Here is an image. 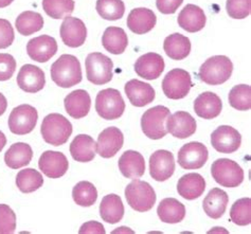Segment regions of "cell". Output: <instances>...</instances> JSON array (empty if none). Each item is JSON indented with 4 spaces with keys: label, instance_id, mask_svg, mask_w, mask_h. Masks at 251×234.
<instances>
[{
    "label": "cell",
    "instance_id": "obj_36",
    "mask_svg": "<svg viewBox=\"0 0 251 234\" xmlns=\"http://www.w3.org/2000/svg\"><path fill=\"white\" fill-rule=\"evenodd\" d=\"M44 184L42 174L34 169L22 170L16 176V185L23 193H32L41 189Z\"/></svg>",
    "mask_w": 251,
    "mask_h": 234
},
{
    "label": "cell",
    "instance_id": "obj_9",
    "mask_svg": "<svg viewBox=\"0 0 251 234\" xmlns=\"http://www.w3.org/2000/svg\"><path fill=\"white\" fill-rule=\"evenodd\" d=\"M192 86V78L190 73L179 68L169 71L162 81L163 93L171 100L186 98Z\"/></svg>",
    "mask_w": 251,
    "mask_h": 234
},
{
    "label": "cell",
    "instance_id": "obj_48",
    "mask_svg": "<svg viewBox=\"0 0 251 234\" xmlns=\"http://www.w3.org/2000/svg\"><path fill=\"white\" fill-rule=\"evenodd\" d=\"M6 108H8V101L2 93H0V116L3 115Z\"/></svg>",
    "mask_w": 251,
    "mask_h": 234
},
{
    "label": "cell",
    "instance_id": "obj_22",
    "mask_svg": "<svg viewBox=\"0 0 251 234\" xmlns=\"http://www.w3.org/2000/svg\"><path fill=\"white\" fill-rule=\"evenodd\" d=\"M223 103L221 98L211 91L201 93L194 102L196 115L206 120H212L219 117L222 112Z\"/></svg>",
    "mask_w": 251,
    "mask_h": 234
},
{
    "label": "cell",
    "instance_id": "obj_3",
    "mask_svg": "<svg viewBox=\"0 0 251 234\" xmlns=\"http://www.w3.org/2000/svg\"><path fill=\"white\" fill-rule=\"evenodd\" d=\"M233 71V64L229 57L215 55L208 58L200 68L201 81L211 86L222 85L230 78Z\"/></svg>",
    "mask_w": 251,
    "mask_h": 234
},
{
    "label": "cell",
    "instance_id": "obj_5",
    "mask_svg": "<svg viewBox=\"0 0 251 234\" xmlns=\"http://www.w3.org/2000/svg\"><path fill=\"white\" fill-rule=\"evenodd\" d=\"M171 111L166 106L158 105L150 108L141 118V128L144 135L150 139L159 140L168 133L167 120Z\"/></svg>",
    "mask_w": 251,
    "mask_h": 234
},
{
    "label": "cell",
    "instance_id": "obj_6",
    "mask_svg": "<svg viewBox=\"0 0 251 234\" xmlns=\"http://www.w3.org/2000/svg\"><path fill=\"white\" fill-rule=\"evenodd\" d=\"M87 79L94 85H105L114 77V63L111 59L100 52L88 54L85 61Z\"/></svg>",
    "mask_w": 251,
    "mask_h": 234
},
{
    "label": "cell",
    "instance_id": "obj_1",
    "mask_svg": "<svg viewBox=\"0 0 251 234\" xmlns=\"http://www.w3.org/2000/svg\"><path fill=\"white\" fill-rule=\"evenodd\" d=\"M51 78L62 88H70L82 82L80 61L71 54H63L51 66Z\"/></svg>",
    "mask_w": 251,
    "mask_h": 234
},
{
    "label": "cell",
    "instance_id": "obj_28",
    "mask_svg": "<svg viewBox=\"0 0 251 234\" xmlns=\"http://www.w3.org/2000/svg\"><path fill=\"white\" fill-rule=\"evenodd\" d=\"M228 203V194L219 188H214L204 197L202 208L209 217L213 219H219L226 212Z\"/></svg>",
    "mask_w": 251,
    "mask_h": 234
},
{
    "label": "cell",
    "instance_id": "obj_21",
    "mask_svg": "<svg viewBox=\"0 0 251 234\" xmlns=\"http://www.w3.org/2000/svg\"><path fill=\"white\" fill-rule=\"evenodd\" d=\"M124 90L131 105L136 107H143L151 104L156 96L153 87L139 79H130L125 84Z\"/></svg>",
    "mask_w": 251,
    "mask_h": 234
},
{
    "label": "cell",
    "instance_id": "obj_13",
    "mask_svg": "<svg viewBox=\"0 0 251 234\" xmlns=\"http://www.w3.org/2000/svg\"><path fill=\"white\" fill-rule=\"evenodd\" d=\"M175 172L174 155L169 151L159 150L150 158V174L156 182H166Z\"/></svg>",
    "mask_w": 251,
    "mask_h": 234
},
{
    "label": "cell",
    "instance_id": "obj_35",
    "mask_svg": "<svg viewBox=\"0 0 251 234\" xmlns=\"http://www.w3.org/2000/svg\"><path fill=\"white\" fill-rule=\"evenodd\" d=\"M15 26L19 34L29 36L43 29L44 18L37 12L25 11L16 18Z\"/></svg>",
    "mask_w": 251,
    "mask_h": 234
},
{
    "label": "cell",
    "instance_id": "obj_11",
    "mask_svg": "<svg viewBox=\"0 0 251 234\" xmlns=\"http://www.w3.org/2000/svg\"><path fill=\"white\" fill-rule=\"evenodd\" d=\"M209 152L206 145L201 142L184 144L178 152V164L184 170H198L208 161Z\"/></svg>",
    "mask_w": 251,
    "mask_h": 234
},
{
    "label": "cell",
    "instance_id": "obj_12",
    "mask_svg": "<svg viewBox=\"0 0 251 234\" xmlns=\"http://www.w3.org/2000/svg\"><path fill=\"white\" fill-rule=\"evenodd\" d=\"M241 133L229 125H222L211 135V144L215 151L224 154H232L240 149Z\"/></svg>",
    "mask_w": 251,
    "mask_h": 234
},
{
    "label": "cell",
    "instance_id": "obj_26",
    "mask_svg": "<svg viewBox=\"0 0 251 234\" xmlns=\"http://www.w3.org/2000/svg\"><path fill=\"white\" fill-rule=\"evenodd\" d=\"M119 170L122 175L129 179H138L144 175V157L136 151H126L119 159Z\"/></svg>",
    "mask_w": 251,
    "mask_h": 234
},
{
    "label": "cell",
    "instance_id": "obj_38",
    "mask_svg": "<svg viewBox=\"0 0 251 234\" xmlns=\"http://www.w3.org/2000/svg\"><path fill=\"white\" fill-rule=\"evenodd\" d=\"M72 198L81 207H91L98 199L97 188L89 182H80L72 190Z\"/></svg>",
    "mask_w": 251,
    "mask_h": 234
},
{
    "label": "cell",
    "instance_id": "obj_27",
    "mask_svg": "<svg viewBox=\"0 0 251 234\" xmlns=\"http://www.w3.org/2000/svg\"><path fill=\"white\" fill-rule=\"evenodd\" d=\"M204 190H206V180L201 174L190 173L178 180V194L187 200H194L201 197Z\"/></svg>",
    "mask_w": 251,
    "mask_h": 234
},
{
    "label": "cell",
    "instance_id": "obj_15",
    "mask_svg": "<svg viewBox=\"0 0 251 234\" xmlns=\"http://www.w3.org/2000/svg\"><path fill=\"white\" fill-rule=\"evenodd\" d=\"M38 166L46 176L56 179L63 177L67 173L69 162L63 153L46 151L39 158Z\"/></svg>",
    "mask_w": 251,
    "mask_h": 234
},
{
    "label": "cell",
    "instance_id": "obj_4",
    "mask_svg": "<svg viewBox=\"0 0 251 234\" xmlns=\"http://www.w3.org/2000/svg\"><path fill=\"white\" fill-rule=\"evenodd\" d=\"M127 204L137 212H148L156 203V193L149 182L134 179L125 189Z\"/></svg>",
    "mask_w": 251,
    "mask_h": 234
},
{
    "label": "cell",
    "instance_id": "obj_20",
    "mask_svg": "<svg viewBox=\"0 0 251 234\" xmlns=\"http://www.w3.org/2000/svg\"><path fill=\"white\" fill-rule=\"evenodd\" d=\"M135 71L142 78L153 81L161 76L164 70L163 57L155 52L141 55L135 63Z\"/></svg>",
    "mask_w": 251,
    "mask_h": 234
},
{
    "label": "cell",
    "instance_id": "obj_16",
    "mask_svg": "<svg viewBox=\"0 0 251 234\" xmlns=\"http://www.w3.org/2000/svg\"><path fill=\"white\" fill-rule=\"evenodd\" d=\"M55 38L49 35H41L32 38L27 45V53L31 59L38 63H46L53 57L57 52Z\"/></svg>",
    "mask_w": 251,
    "mask_h": 234
},
{
    "label": "cell",
    "instance_id": "obj_34",
    "mask_svg": "<svg viewBox=\"0 0 251 234\" xmlns=\"http://www.w3.org/2000/svg\"><path fill=\"white\" fill-rule=\"evenodd\" d=\"M163 49L171 59L181 61L190 54L191 42L187 36L174 33L164 39Z\"/></svg>",
    "mask_w": 251,
    "mask_h": 234
},
{
    "label": "cell",
    "instance_id": "obj_33",
    "mask_svg": "<svg viewBox=\"0 0 251 234\" xmlns=\"http://www.w3.org/2000/svg\"><path fill=\"white\" fill-rule=\"evenodd\" d=\"M100 215L104 222L118 224L124 216V205L122 199L116 194L104 196L100 204Z\"/></svg>",
    "mask_w": 251,
    "mask_h": 234
},
{
    "label": "cell",
    "instance_id": "obj_23",
    "mask_svg": "<svg viewBox=\"0 0 251 234\" xmlns=\"http://www.w3.org/2000/svg\"><path fill=\"white\" fill-rule=\"evenodd\" d=\"M65 109L74 119H82L88 115L91 107L89 93L83 89H76L70 92L64 100Z\"/></svg>",
    "mask_w": 251,
    "mask_h": 234
},
{
    "label": "cell",
    "instance_id": "obj_14",
    "mask_svg": "<svg viewBox=\"0 0 251 234\" xmlns=\"http://www.w3.org/2000/svg\"><path fill=\"white\" fill-rule=\"evenodd\" d=\"M61 37L63 43L70 48H78L85 44L87 29L80 18L66 17L61 25Z\"/></svg>",
    "mask_w": 251,
    "mask_h": 234
},
{
    "label": "cell",
    "instance_id": "obj_8",
    "mask_svg": "<svg viewBox=\"0 0 251 234\" xmlns=\"http://www.w3.org/2000/svg\"><path fill=\"white\" fill-rule=\"evenodd\" d=\"M215 182L226 188H236L244 182V171L237 162L227 158L217 159L211 166Z\"/></svg>",
    "mask_w": 251,
    "mask_h": 234
},
{
    "label": "cell",
    "instance_id": "obj_25",
    "mask_svg": "<svg viewBox=\"0 0 251 234\" xmlns=\"http://www.w3.org/2000/svg\"><path fill=\"white\" fill-rule=\"evenodd\" d=\"M157 23L155 13L147 8L134 9L127 17L128 29L135 34H147L153 30Z\"/></svg>",
    "mask_w": 251,
    "mask_h": 234
},
{
    "label": "cell",
    "instance_id": "obj_29",
    "mask_svg": "<svg viewBox=\"0 0 251 234\" xmlns=\"http://www.w3.org/2000/svg\"><path fill=\"white\" fill-rule=\"evenodd\" d=\"M70 154L75 161H92L97 154V143L88 135H78L70 144Z\"/></svg>",
    "mask_w": 251,
    "mask_h": 234
},
{
    "label": "cell",
    "instance_id": "obj_18",
    "mask_svg": "<svg viewBox=\"0 0 251 234\" xmlns=\"http://www.w3.org/2000/svg\"><path fill=\"white\" fill-rule=\"evenodd\" d=\"M124 136L118 128L105 129L98 137L97 153L102 158H111L122 149Z\"/></svg>",
    "mask_w": 251,
    "mask_h": 234
},
{
    "label": "cell",
    "instance_id": "obj_30",
    "mask_svg": "<svg viewBox=\"0 0 251 234\" xmlns=\"http://www.w3.org/2000/svg\"><path fill=\"white\" fill-rule=\"evenodd\" d=\"M33 158L32 148L24 142L12 144L4 154V162L10 169L18 170L28 165Z\"/></svg>",
    "mask_w": 251,
    "mask_h": 234
},
{
    "label": "cell",
    "instance_id": "obj_46",
    "mask_svg": "<svg viewBox=\"0 0 251 234\" xmlns=\"http://www.w3.org/2000/svg\"><path fill=\"white\" fill-rule=\"evenodd\" d=\"M182 2L183 0H156V6L162 14H174Z\"/></svg>",
    "mask_w": 251,
    "mask_h": 234
},
{
    "label": "cell",
    "instance_id": "obj_10",
    "mask_svg": "<svg viewBox=\"0 0 251 234\" xmlns=\"http://www.w3.org/2000/svg\"><path fill=\"white\" fill-rule=\"evenodd\" d=\"M38 113L34 107L29 104H23L15 107L9 117V129L17 136L30 133L37 124Z\"/></svg>",
    "mask_w": 251,
    "mask_h": 234
},
{
    "label": "cell",
    "instance_id": "obj_37",
    "mask_svg": "<svg viewBox=\"0 0 251 234\" xmlns=\"http://www.w3.org/2000/svg\"><path fill=\"white\" fill-rule=\"evenodd\" d=\"M75 0H43L44 11L53 19L70 16L75 11Z\"/></svg>",
    "mask_w": 251,
    "mask_h": 234
},
{
    "label": "cell",
    "instance_id": "obj_50",
    "mask_svg": "<svg viewBox=\"0 0 251 234\" xmlns=\"http://www.w3.org/2000/svg\"><path fill=\"white\" fill-rule=\"evenodd\" d=\"M14 0H0V9H3L6 8V6H9Z\"/></svg>",
    "mask_w": 251,
    "mask_h": 234
},
{
    "label": "cell",
    "instance_id": "obj_49",
    "mask_svg": "<svg viewBox=\"0 0 251 234\" xmlns=\"http://www.w3.org/2000/svg\"><path fill=\"white\" fill-rule=\"evenodd\" d=\"M5 144H6V138L4 136V133L0 130V152L3 150Z\"/></svg>",
    "mask_w": 251,
    "mask_h": 234
},
{
    "label": "cell",
    "instance_id": "obj_44",
    "mask_svg": "<svg viewBox=\"0 0 251 234\" xmlns=\"http://www.w3.org/2000/svg\"><path fill=\"white\" fill-rule=\"evenodd\" d=\"M16 70V61L9 53H0V82L10 79Z\"/></svg>",
    "mask_w": 251,
    "mask_h": 234
},
{
    "label": "cell",
    "instance_id": "obj_42",
    "mask_svg": "<svg viewBox=\"0 0 251 234\" xmlns=\"http://www.w3.org/2000/svg\"><path fill=\"white\" fill-rule=\"evenodd\" d=\"M16 230V215L8 205L0 204V234H12Z\"/></svg>",
    "mask_w": 251,
    "mask_h": 234
},
{
    "label": "cell",
    "instance_id": "obj_43",
    "mask_svg": "<svg viewBox=\"0 0 251 234\" xmlns=\"http://www.w3.org/2000/svg\"><path fill=\"white\" fill-rule=\"evenodd\" d=\"M227 13L233 19H244L250 15L251 0H227Z\"/></svg>",
    "mask_w": 251,
    "mask_h": 234
},
{
    "label": "cell",
    "instance_id": "obj_32",
    "mask_svg": "<svg viewBox=\"0 0 251 234\" xmlns=\"http://www.w3.org/2000/svg\"><path fill=\"white\" fill-rule=\"evenodd\" d=\"M160 220L167 224H178L186 216V207L176 198H164L157 208Z\"/></svg>",
    "mask_w": 251,
    "mask_h": 234
},
{
    "label": "cell",
    "instance_id": "obj_40",
    "mask_svg": "<svg viewBox=\"0 0 251 234\" xmlns=\"http://www.w3.org/2000/svg\"><path fill=\"white\" fill-rule=\"evenodd\" d=\"M229 104L237 110H249L251 108V87L245 84L234 86L229 92Z\"/></svg>",
    "mask_w": 251,
    "mask_h": 234
},
{
    "label": "cell",
    "instance_id": "obj_2",
    "mask_svg": "<svg viewBox=\"0 0 251 234\" xmlns=\"http://www.w3.org/2000/svg\"><path fill=\"white\" fill-rule=\"evenodd\" d=\"M72 124L61 113H50L45 117L41 132L46 143L59 146L68 141L72 133Z\"/></svg>",
    "mask_w": 251,
    "mask_h": 234
},
{
    "label": "cell",
    "instance_id": "obj_45",
    "mask_svg": "<svg viewBox=\"0 0 251 234\" xmlns=\"http://www.w3.org/2000/svg\"><path fill=\"white\" fill-rule=\"evenodd\" d=\"M15 38L14 29L6 19L0 18V49H6L13 44Z\"/></svg>",
    "mask_w": 251,
    "mask_h": 234
},
{
    "label": "cell",
    "instance_id": "obj_31",
    "mask_svg": "<svg viewBox=\"0 0 251 234\" xmlns=\"http://www.w3.org/2000/svg\"><path fill=\"white\" fill-rule=\"evenodd\" d=\"M102 45L111 54H122L128 46L127 34L119 26H108L102 36Z\"/></svg>",
    "mask_w": 251,
    "mask_h": 234
},
{
    "label": "cell",
    "instance_id": "obj_17",
    "mask_svg": "<svg viewBox=\"0 0 251 234\" xmlns=\"http://www.w3.org/2000/svg\"><path fill=\"white\" fill-rule=\"evenodd\" d=\"M16 82L19 88L25 92L36 93L45 87V72L37 66L25 64L19 70Z\"/></svg>",
    "mask_w": 251,
    "mask_h": 234
},
{
    "label": "cell",
    "instance_id": "obj_39",
    "mask_svg": "<svg viewBox=\"0 0 251 234\" xmlns=\"http://www.w3.org/2000/svg\"><path fill=\"white\" fill-rule=\"evenodd\" d=\"M98 14L106 21H118L125 13V4L122 0H97Z\"/></svg>",
    "mask_w": 251,
    "mask_h": 234
},
{
    "label": "cell",
    "instance_id": "obj_7",
    "mask_svg": "<svg viewBox=\"0 0 251 234\" xmlns=\"http://www.w3.org/2000/svg\"><path fill=\"white\" fill-rule=\"evenodd\" d=\"M96 110L105 120L120 118L125 110V102L120 91L115 88L101 90L96 99Z\"/></svg>",
    "mask_w": 251,
    "mask_h": 234
},
{
    "label": "cell",
    "instance_id": "obj_24",
    "mask_svg": "<svg viewBox=\"0 0 251 234\" xmlns=\"http://www.w3.org/2000/svg\"><path fill=\"white\" fill-rule=\"evenodd\" d=\"M180 28L190 33H195L204 28L207 17L203 10L195 4H187L181 10L177 18Z\"/></svg>",
    "mask_w": 251,
    "mask_h": 234
},
{
    "label": "cell",
    "instance_id": "obj_47",
    "mask_svg": "<svg viewBox=\"0 0 251 234\" xmlns=\"http://www.w3.org/2000/svg\"><path fill=\"white\" fill-rule=\"evenodd\" d=\"M105 232L106 231L104 229V226L101 223L96 222V220L83 224L80 230H78L80 234H104Z\"/></svg>",
    "mask_w": 251,
    "mask_h": 234
},
{
    "label": "cell",
    "instance_id": "obj_19",
    "mask_svg": "<svg viewBox=\"0 0 251 234\" xmlns=\"http://www.w3.org/2000/svg\"><path fill=\"white\" fill-rule=\"evenodd\" d=\"M167 130L175 138L187 139L195 133L196 121L189 112L177 111L168 118Z\"/></svg>",
    "mask_w": 251,
    "mask_h": 234
},
{
    "label": "cell",
    "instance_id": "obj_41",
    "mask_svg": "<svg viewBox=\"0 0 251 234\" xmlns=\"http://www.w3.org/2000/svg\"><path fill=\"white\" fill-rule=\"evenodd\" d=\"M230 218L237 226H248L251 223V199H237L231 207Z\"/></svg>",
    "mask_w": 251,
    "mask_h": 234
}]
</instances>
